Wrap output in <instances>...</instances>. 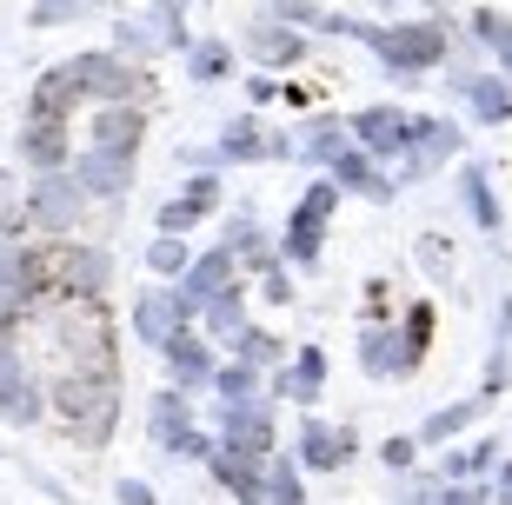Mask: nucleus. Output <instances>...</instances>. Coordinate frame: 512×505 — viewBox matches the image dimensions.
I'll use <instances>...</instances> for the list:
<instances>
[{
  "label": "nucleus",
  "mask_w": 512,
  "mask_h": 505,
  "mask_svg": "<svg viewBox=\"0 0 512 505\" xmlns=\"http://www.w3.org/2000/svg\"><path fill=\"white\" fill-rule=\"evenodd\" d=\"M220 160H266V140L253 120H233L227 133H220Z\"/></svg>",
  "instance_id": "24"
},
{
  "label": "nucleus",
  "mask_w": 512,
  "mask_h": 505,
  "mask_svg": "<svg viewBox=\"0 0 512 505\" xmlns=\"http://www.w3.org/2000/svg\"><path fill=\"white\" fill-rule=\"evenodd\" d=\"M333 206H340V187H333V180H320V187L293 206V220H286V260L293 266H320V233H326V220H333Z\"/></svg>",
  "instance_id": "2"
},
{
  "label": "nucleus",
  "mask_w": 512,
  "mask_h": 505,
  "mask_svg": "<svg viewBox=\"0 0 512 505\" xmlns=\"http://www.w3.org/2000/svg\"><path fill=\"white\" fill-rule=\"evenodd\" d=\"M320 27H326V34H353V40H366V47H373V54H380L386 67H399V74H426V67H439V60H446V47H453V34H446L439 20H406V27H366V20L326 14Z\"/></svg>",
  "instance_id": "1"
},
{
  "label": "nucleus",
  "mask_w": 512,
  "mask_h": 505,
  "mask_svg": "<svg viewBox=\"0 0 512 505\" xmlns=\"http://www.w3.org/2000/svg\"><path fill=\"white\" fill-rule=\"evenodd\" d=\"M233 266H240V260H233L227 246H213V253H200V260H193L187 273H180V286H173V300H180V313L193 319V313H200L207 300H220V293L233 286Z\"/></svg>",
  "instance_id": "4"
},
{
  "label": "nucleus",
  "mask_w": 512,
  "mask_h": 505,
  "mask_svg": "<svg viewBox=\"0 0 512 505\" xmlns=\"http://www.w3.org/2000/svg\"><path fill=\"white\" fill-rule=\"evenodd\" d=\"M220 452L266 466V452H273V419H266L260 399H253V406H227V412H220Z\"/></svg>",
  "instance_id": "3"
},
{
  "label": "nucleus",
  "mask_w": 512,
  "mask_h": 505,
  "mask_svg": "<svg viewBox=\"0 0 512 505\" xmlns=\"http://www.w3.org/2000/svg\"><path fill=\"white\" fill-rule=\"evenodd\" d=\"M74 213H80V187L67 180V173H40V187L27 193V226H47V233H60Z\"/></svg>",
  "instance_id": "9"
},
{
  "label": "nucleus",
  "mask_w": 512,
  "mask_h": 505,
  "mask_svg": "<svg viewBox=\"0 0 512 505\" xmlns=\"http://www.w3.org/2000/svg\"><path fill=\"white\" fill-rule=\"evenodd\" d=\"M20 153L34 173H60L67 167V120H27L20 127Z\"/></svg>",
  "instance_id": "12"
},
{
  "label": "nucleus",
  "mask_w": 512,
  "mask_h": 505,
  "mask_svg": "<svg viewBox=\"0 0 512 505\" xmlns=\"http://www.w3.org/2000/svg\"><path fill=\"white\" fill-rule=\"evenodd\" d=\"M499 505H512V466H506V479H499Z\"/></svg>",
  "instance_id": "42"
},
{
  "label": "nucleus",
  "mask_w": 512,
  "mask_h": 505,
  "mask_svg": "<svg viewBox=\"0 0 512 505\" xmlns=\"http://www.w3.org/2000/svg\"><path fill=\"white\" fill-rule=\"evenodd\" d=\"M114 47H120V54H153V34L140 27V20H120V27H114Z\"/></svg>",
  "instance_id": "35"
},
{
  "label": "nucleus",
  "mask_w": 512,
  "mask_h": 505,
  "mask_svg": "<svg viewBox=\"0 0 512 505\" xmlns=\"http://www.w3.org/2000/svg\"><path fill=\"white\" fill-rule=\"evenodd\" d=\"M473 399H466V406H446V412H433V419H426V426H419V439H426V446H439V439H453V432H466L473 426Z\"/></svg>",
  "instance_id": "26"
},
{
  "label": "nucleus",
  "mask_w": 512,
  "mask_h": 505,
  "mask_svg": "<svg viewBox=\"0 0 512 505\" xmlns=\"http://www.w3.org/2000/svg\"><path fill=\"white\" fill-rule=\"evenodd\" d=\"M473 34H479V40H486V47L499 54V47H512V20H499L493 7H479V14H473Z\"/></svg>",
  "instance_id": "32"
},
{
  "label": "nucleus",
  "mask_w": 512,
  "mask_h": 505,
  "mask_svg": "<svg viewBox=\"0 0 512 505\" xmlns=\"http://www.w3.org/2000/svg\"><path fill=\"white\" fill-rule=\"evenodd\" d=\"M459 193H466V206H473L479 226H499V200H493V187H486V173H479V167L459 173Z\"/></svg>",
  "instance_id": "25"
},
{
  "label": "nucleus",
  "mask_w": 512,
  "mask_h": 505,
  "mask_svg": "<svg viewBox=\"0 0 512 505\" xmlns=\"http://www.w3.org/2000/svg\"><path fill=\"white\" fill-rule=\"evenodd\" d=\"M360 359H366V373H373V379H393V373H399V333H386V326H366Z\"/></svg>",
  "instance_id": "22"
},
{
  "label": "nucleus",
  "mask_w": 512,
  "mask_h": 505,
  "mask_svg": "<svg viewBox=\"0 0 512 505\" xmlns=\"http://www.w3.org/2000/svg\"><path fill=\"white\" fill-rule=\"evenodd\" d=\"M120 505H153V486H140V479H120Z\"/></svg>",
  "instance_id": "40"
},
{
  "label": "nucleus",
  "mask_w": 512,
  "mask_h": 505,
  "mask_svg": "<svg viewBox=\"0 0 512 505\" xmlns=\"http://www.w3.org/2000/svg\"><path fill=\"white\" fill-rule=\"evenodd\" d=\"M140 127H147V113H140V107H94V120H87V147L140 153Z\"/></svg>",
  "instance_id": "11"
},
{
  "label": "nucleus",
  "mask_w": 512,
  "mask_h": 505,
  "mask_svg": "<svg viewBox=\"0 0 512 505\" xmlns=\"http://www.w3.org/2000/svg\"><path fill=\"white\" fill-rule=\"evenodd\" d=\"M133 333L147 339V346H167L173 333H187V313H180L173 293H147V300L133 306Z\"/></svg>",
  "instance_id": "14"
},
{
  "label": "nucleus",
  "mask_w": 512,
  "mask_h": 505,
  "mask_svg": "<svg viewBox=\"0 0 512 505\" xmlns=\"http://www.w3.org/2000/svg\"><path fill=\"white\" fill-rule=\"evenodd\" d=\"M459 87H466V100H473V113L486 120V127H499L512 113V87L506 80H486V74H459Z\"/></svg>",
  "instance_id": "18"
},
{
  "label": "nucleus",
  "mask_w": 512,
  "mask_h": 505,
  "mask_svg": "<svg viewBox=\"0 0 512 505\" xmlns=\"http://www.w3.org/2000/svg\"><path fill=\"white\" fill-rule=\"evenodd\" d=\"M353 133H360V153H366V160H393V153L413 147V113L366 107V113H353Z\"/></svg>",
  "instance_id": "5"
},
{
  "label": "nucleus",
  "mask_w": 512,
  "mask_h": 505,
  "mask_svg": "<svg viewBox=\"0 0 512 505\" xmlns=\"http://www.w3.org/2000/svg\"><path fill=\"white\" fill-rule=\"evenodd\" d=\"M147 266L173 280V273H187V266H193V253H187V240H173V233H160V240H153V253H147Z\"/></svg>",
  "instance_id": "29"
},
{
  "label": "nucleus",
  "mask_w": 512,
  "mask_h": 505,
  "mask_svg": "<svg viewBox=\"0 0 512 505\" xmlns=\"http://www.w3.org/2000/svg\"><path fill=\"white\" fill-rule=\"evenodd\" d=\"M233 346H240V359H247L253 373H260L266 359H280V339H273V333H260V326H247V333L233 339Z\"/></svg>",
  "instance_id": "31"
},
{
  "label": "nucleus",
  "mask_w": 512,
  "mask_h": 505,
  "mask_svg": "<svg viewBox=\"0 0 512 505\" xmlns=\"http://www.w3.org/2000/svg\"><path fill=\"white\" fill-rule=\"evenodd\" d=\"M266 300H273V306H286V300H293V280H286L280 266H266Z\"/></svg>",
  "instance_id": "39"
},
{
  "label": "nucleus",
  "mask_w": 512,
  "mask_h": 505,
  "mask_svg": "<svg viewBox=\"0 0 512 505\" xmlns=\"http://www.w3.org/2000/svg\"><path fill=\"white\" fill-rule=\"evenodd\" d=\"M187 226H200V206H187V200H167V206H160V233H173V240H180Z\"/></svg>",
  "instance_id": "34"
},
{
  "label": "nucleus",
  "mask_w": 512,
  "mask_h": 505,
  "mask_svg": "<svg viewBox=\"0 0 512 505\" xmlns=\"http://www.w3.org/2000/svg\"><path fill=\"white\" fill-rule=\"evenodd\" d=\"M213 393L227 399V406H253V393H260V373H253L247 359H233V366H213Z\"/></svg>",
  "instance_id": "23"
},
{
  "label": "nucleus",
  "mask_w": 512,
  "mask_h": 505,
  "mask_svg": "<svg viewBox=\"0 0 512 505\" xmlns=\"http://www.w3.org/2000/svg\"><path fill=\"white\" fill-rule=\"evenodd\" d=\"M80 14H94V0H34V27H67V20H80Z\"/></svg>",
  "instance_id": "30"
},
{
  "label": "nucleus",
  "mask_w": 512,
  "mask_h": 505,
  "mask_svg": "<svg viewBox=\"0 0 512 505\" xmlns=\"http://www.w3.org/2000/svg\"><path fill=\"white\" fill-rule=\"evenodd\" d=\"M380 459H386L393 472H406V466H413V439H386V446H380Z\"/></svg>",
  "instance_id": "38"
},
{
  "label": "nucleus",
  "mask_w": 512,
  "mask_h": 505,
  "mask_svg": "<svg viewBox=\"0 0 512 505\" xmlns=\"http://www.w3.org/2000/svg\"><path fill=\"white\" fill-rule=\"evenodd\" d=\"M266 505H306L300 472L286 466V459H273V466H266Z\"/></svg>",
  "instance_id": "27"
},
{
  "label": "nucleus",
  "mask_w": 512,
  "mask_h": 505,
  "mask_svg": "<svg viewBox=\"0 0 512 505\" xmlns=\"http://www.w3.org/2000/svg\"><path fill=\"white\" fill-rule=\"evenodd\" d=\"M160 353H167V373H173V386H213V353H207V339H193V333H173L167 346H160Z\"/></svg>",
  "instance_id": "13"
},
{
  "label": "nucleus",
  "mask_w": 512,
  "mask_h": 505,
  "mask_svg": "<svg viewBox=\"0 0 512 505\" xmlns=\"http://www.w3.org/2000/svg\"><path fill=\"white\" fill-rule=\"evenodd\" d=\"M200 313H207V333L213 339H240V333H247V293H240V286H227V293L207 300Z\"/></svg>",
  "instance_id": "19"
},
{
  "label": "nucleus",
  "mask_w": 512,
  "mask_h": 505,
  "mask_svg": "<svg viewBox=\"0 0 512 505\" xmlns=\"http://www.w3.org/2000/svg\"><path fill=\"white\" fill-rule=\"evenodd\" d=\"M439 505H479V492L473 486H446V492H439Z\"/></svg>",
  "instance_id": "41"
},
{
  "label": "nucleus",
  "mask_w": 512,
  "mask_h": 505,
  "mask_svg": "<svg viewBox=\"0 0 512 505\" xmlns=\"http://www.w3.org/2000/svg\"><path fill=\"white\" fill-rule=\"evenodd\" d=\"M326 167H333V187H346V193H366V200H393V187H386L380 173H373V160H366L360 147H340L333 160H326Z\"/></svg>",
  "instance_id": "15"
},
{
  "label": "nucleus",
  "mask_w": 512,
  "mask_h": 505,
  "mask_svg": "<svg viewBox=\"0 0 512 505\" xmlns=\"http://www.w3.org/2000/svg\"><path fill=\"white\" fill-rule=\"evenodd\" d=\"M300 459L313 472H340L353 459V426H326V419H306L300 426Z\"/></svg>",
  "instance_id": "10"
},
{
  "label": "nucleus",
  "mask_w": 512,
  "mask_h": 505,
  "mask_svg": "<svg viewBox=\"0 0 512 505\" xmlns=\"http://www.w3.org/2000/svg\"><path fill=\"white\" fill-rule=\"evenodd\" d=\"M253 60H266V67H286V60H300V34H293V27H280V20L253 27Z\"/></svg>",
  "instance_id": "21"
},
{
  "label": "nucleus",
  "mask_w": 512,
  "mask_h": 505,
  "mask_svg": "<svg viewBox=\"0 0 512 505\" xmlns=\"http://www.w3.org/2000/svg\"><path fill=\"white\" fill-rule=\"evenodd\" d=\"M187 67H193V80H220L233 67V54L220 40H200V47H187Z\"/></svg>",
  "instance_id": "28"
},
{
  "label": "nucleus",
  "mask_w": 512,
  "mask_h": 505,
  "mask_svg": "<svg viewBox=\"0 0 512 505\" xmlns=\"http://www.w3.org/2000/svg\"><path fill=\"white\" fill-rule=\"evenodd\" d=\"M273 20H280V27H320V7H313V0H273Z\"/></svg>",
  "instance_id": "33"
},
{
  "label": "nucleus",
  "mask_w": 512,
  "mask_h": 505,
  "mask_svg": "<svg viewBox=\"0 0 512 505\" xmlns=\"http://www.w3.org/2000/svg\"><path fill=\"white\" fill-rule=\"evenodd\" d=\"M153 439H160L167 452H187V439H193V412H187V399H180V386L153 399Z\"/></svg>",
  "instance_id": "16"
},
{
  "label": "nucleus",
  "mask_w": 512,
  "mask_h": 505,
  "mask_svg": "<svg viewBox=\"0 0 512 505\" xmlns=\"http://www.w3.org/2000/svg\"><path fill=\"white\" fill-rule=\"evenodd\" d=\"M426 346H433V306H413L406 326H399V373H413L426 359Z\"/></svg>",
  "instance_id": "20"
},
{
  "label": "nucleus",
  "mask_w": 512,
  "mask_h": 505,
  "mask_svg": "<svg viewBox=\"0 0 512 505\" xmlns=\"http://www.w3.org/2000/svg\"><path fill=\"white\" fill-rule=\"evenodd\" d=\"M40 399H47V393H40V379L27 373V359L0 339V412L27 426V419H40Z\"/></svg>",
  "instance_id": "8"
},
{
  "label": "nucleus",
  "mask_w": 512,
  "mask_h": 505,
  "mask_svg": "<svg viewBox=\"0 0 512 505\" xmlns=\"http://www.w3.org/2000/svg\"><path fill=\"white\" fill-rule=\"evenodd\" d=\"M280 386H286L293 399H300V406H313V399H320V386H326V353H320V346H300Z\"/></svg>",
  "instance_id": "17"
},
{
  "label": "nucleus",
  "mask_w": 512,
  "mask_h": 505,
  "mask_svg": "<svg viewBox=\"0 0 512 505\" xmlns=\"http://www.w3.org/2000/svg\"><path fill=\"white\" fill-rule=\"evenodd\" d=\"M80 193H94V200H114V193L133 187V153H107V147H87L67 173Z\"/></svg>",
  "instance_id": "7"
},
{
  "label": "nucleus",
  "mask_w": 512,
  "mask_h": 505,
  "mask_svg": "<svg viewBox=\"0 0 512 505\" xmlns=\"http://www.w3.org/2000/svg\"><path fill=\"white\" fill-rule=\"evenodd\" d=\"M153 20H160L167 47H187V27H180V0H160V7H153Z\"/></svg>",
  "instance_id": "36"
},
{
  "label": "nucleus",
  "mask_w": 512,
  "mask_h": 505,
  "mask_svg": "<svg viewBox=\"0 0 512 505\" xmlns=\"http://www.w3.org/2000/svg\"><path fill=\"white\" fill-rule=\"evenodd\" d=\"M54 286L67 300H100L107 293V253H94V246H54Z\"/></svg>",
  "instance_id": "6"
},
{
  "label": "nucleus",
  "mask_w": 512,
  "mask_h": 505,
  "mask_svg": "<svg viewBox=\"0 0 512 505\" xmlns=\"http://www.w3.org/2000/svg\"><path fill=\"white\" fill-rule=\"evenodd\" d=\"M180 200H187V206H200V213H207V206L220 200V180H213V173H193V180H187V193H180Z\"/></svg>",
  "instance_id": "37"
}]
</instances>
